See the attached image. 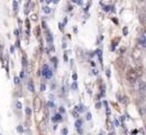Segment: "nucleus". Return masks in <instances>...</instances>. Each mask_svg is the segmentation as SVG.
<instances>
[{
  "mask_svg": "<svg viewBox=\"0 0 146 135\" xmlns=\"http://www.w3.org/2000/svg\"><path fill=\"white\" fill-rule=\"evenodd\" d=\"M142 76V72L139 71V70H137V69H129L127 71V73H126V79H127L129 82H134V81H136L137 79H139V77Z\"/></svg>",
  "mask_w": 146,
  "mask_h": 135,
  "instance_id": "obj_1",
  "label": "nucleus"
},
{
  "mask_svg": "<svg viewBox=\"0 0 146 135\" xmlns=\"http://www.w3.org/2000/svg\"><path fill=\"white\" fill-rule=\"evenodd\" d=\"M145 83L146 82H144L143 80L137 79L136 81L133 82V88H134V90H136V91H141V90L143 89V87L145 86Z\"/></svg>",
  "mask_w": 146,
  "mask_h": 135,
  "instance_id": "obj_2",
  "label": "nucleus"
},
{
  "mask_svg": "<svg viewBox=\"0 0 146 135\" xmlns=\"http://www.w3.org/2000/svg\"><path fill=\"white\" fill-rule=\"evenodd\" d=\"M42 74L46 78V79H51V78H52V76H53V72H52V70L48 68V65H47V64H45V65L43 67Z\"/></svg>",
  "mask_w": 146,
  "mask_h": 135,
  "instance_id": "obj_3",
  "label": "nucleus"
},
{
  "mask_svg": "<svg viewBox=\"0 0 146 135\" xmlns=\"http://www.w3.org/2000/svg\"><path fill=\"white\" fill-rule=\"evenodd\" d=\"M131 57H133V59H134L135 61H138L139 59L142 58V53H141V51H139L138 49H134V51H133V53H131Z\"/></svg>",
  "mask_w": 146,
  "mask_h": 135,
  "instance_id": "obj_4",
  "label": "nucleus"
},
{
  "mask_svg": "<svg viewBox=\"0 0 146 135\" xmlns=\"http://www.w3.org/2000/svg\"><path fill=\"white\" fill-rule=\"evenodd\" d=\"M74 125H75L76 128H81V126H82V120H81V119H76L75 123H74Z\"/></svg>",
  "mask_w": 146,
  "mask_h": 135,
  "instance_id": "obj_5",
  "label": "nucleus"
},
{
  "mask_svg": "<svg viewBox=\"0 0 146 135\" xmlns=\"http://www.w3.org/2000/svg\"><path fill=\"white\" fill-rule=\"evenodd\" d=\"M62 120V116L61 114H56V115L53 117V122H61Z\"/></svg>",
  "mask_w": 146,
  "mask_h": 135,
  "instance_id": "obj_6",
  "label": "nucleus"
},
{
  "mask_svg": "<svg viewBox=\"0 0 146 135\" xmlns=\"http://www.w3.org/2000/svg\"><path fill=\"white\" fill-rule=\"evenodd\" d=\"M96 53H97V55L99 57V60H100V62H101V64H102V55H101V54H102V52H101V50H99V49H98V50L96 51Z\"/></svg>",
  "mask_w": 146,
  "mask_h": 135,
  "instance_id": "obj_7",
  "label": "nucleus"
},
{
  "mask_svg": "<svg viewBox=\"0 0 146 135\" xmlns=\"http://www.w3.org/2000/svg\"><path fill=\"white\" fill-rule=\"evenodd\" d=\"M28 89H29V91H32V92L35 90V89H34V84H33V81H29V82H28Z\"/></svg>",
  "mask_w": 146,
  "mask_h": 135,
  "instance_id": "obj_8",
  "label": "nucleus"
},
{
  "mask_svg": "<svg viewBox=\"0 0 146 135\" xmlns=\"http://www.w3.org/2000/svg\"><path fill=\"white\" fill-rule=\"evenodd\" d=\"M34 104H35V107H36V109H38V107L40 106V101H39V99H38V98H36V99H35Z\"/></svg>",
  "mask_w": 146,
  "mask_h": 135,
  "instance_id": "obj_9",
  "label": "nucleus"
},
{
  "mask_svg": "<svg viewBox=\"0 0 146 135\" xmlns=\"http://www.w3.org/2000/svg\"><path fill=\"white\" fill-rule=\"evenodd\" d=\"M43 11H44L45 14H50V13H51V8L46 6V7H44V8H43Z\"/></svg>",
  "mask_w": 146,
  "mask_h": 135,
  "instance_id": "obj_10",
  "label": "nucleus"
},
{
  "mask_svg": "<svg viewBox=\"0 0 146 135\" xmlns=\"http://www.w3.org/2000/svg\"><path fill=\"white\" fill-rule=\"evenodd\" d=\"M13 6H14V10L17 11L18 10V3H17V1H14L13 2Z\"/></svg>",
  "mask_w": 146,
  "mask_h": 135,
  "instance_id": "obj_11",
  "label": "nucleus"
},
{
  "mask_svg": "<svg viewBox=\"0 0 146 135\" xmlns=\"http://www.w3.org/2000/svg\"><path fill=\"white\" fill-rule=\"evenodd\" d=\"M25 112H26V115H27V116L32 115V110H31V108H28V107H27V108L25 109Z\"/></svg>",
  "mask_w": 146,
  "mask_h": 135,
  "instance_id": "obj_12",
  "label": "nucleus"
},
{
  "mask_svg": "<svg viewBox=\"0 0 146 135\" xmlns=\"http://www.w3.org/2000/svg\"><path fill=\"white\" fill-rule=\"evenodd\" d=\"M16 107H17V109H21L23 108V105H21L20 101H16Z\"/></svg>",
  "mask_w": 146,
  "mask_h": 135,
  "instance_id": "obj_13",
  "label": "nucleus"
},
{
  "mask_svg": "<svg viewBox=\"0 0 146 135\" xmlns=\"http://www.w3.org/2000/svg\"><path fill=\"white\" fill-rule=\"evenodd\" d=\"M23 65H24V67L27 65V60H26V57H25V55L23 57Z\"/></svg>",
  "mask_w": 146,
  "mask_h": 135,
  "instance_id": "obj_14",
  "label": "nucleus"
},
{
  "mask_svg": "<svg viewBox=\"0 0 146 135\" xmlns=\"http://www.w3.org/2000/svg\"><path fill=\"white\" fill-rule=\"evenodd\" d=\"M72 89H73V90H76V89H78V84H76V82H75V81L73 82V84H72Z\"/></svg>",
  "mask_w": 146,
  "mask_h": 135,
  "instance_id": "obj_15",
  "label": "nucleus"
},
{
  "mask_svg": "<svg viewBox=\"0 0 146 135\" xmlns=\"http://www.w3.org/2000/svg\"><path fill=\"white\" fill-rule=\"evenodd\" d=\"M17 131H18L19 133H21V132L24 131V128H23V126H21V125H19L18 127H17Z\"/></svg>",
  "mask_w": 146,
  "mask_h": 135,
  "instance_id": "obj_16",
  "label": "nucleus"
},
{
  "mask_svg": "<svg viewBox=\"0 0 146 135\" xmlns=\"http://www.w3.org/2000/svg\"><path fill=\"white\" fill-rule=\"evenodd\" d=\"M72 114H73V116H74V118H78V117H79V114H78V112H75V110H73Z\"/></svg>",
  "mask_w": 146,
  "mask_h": 135,
  "instance_id": "obj_17",
  "label": "nucleus"
},
{
  "mask_svg": "<svg viewBox=\"0 0 146 135\" xmlns=\"http://www.w3.org/2000/svg\"><path fill=\"white\" fill-rule=\"evenodd\" d=\"M75 109H76L78 112H82V110H83V109H82V106H76Z\"/></svg>",
  "mask_w": 146,
  "mask_h": 135,
  "instance_id": "obj_18",
  "label": "nucleus"
},
{
  "mask_svg": "<svg viewBox=\"0 0 146 135\" xmlns=\"http://www.w3.org/2000/svg\"><path fill=\"white\" fill-rule=\"evenodd\" d=\"M14 80H15V83H16V84H18L19 82H20V79H19L18 77H15V79H14Z\"/></svg>",
  "mask_w": 146,
  "mask_h": 135,
  "instance_id": "obj_19",
  "label": "nucleus"
},
{
  "mask_svg": "<svg viewBox=\"0 0 146 135\" xmlns=\"http://www.w3.org/2000/svg\"><path fill=\"white\" fill-rule=\"evenodd\" d=\"M123 33H124V35H127V33H128L127 27H124V29H123Z\"/></svg>",
  "mask_w": 146,
  "mask_h": 135,
  "instance_id": "obj_20",
  "label": "nucleus"
},
{
  "mask_svg": "<svg viewBox=\"0 0 146 135\" xmlns=\"http://www.w3.org/2000/svg\"><path fill=\"white\" fill-rule=\"evenodd\" d=\"M68 128H63V131H62V133H63V135H68Z\"/></svg>",
  "mask_w": 146,
  "mask_h": 135,
  "instance_id": "obj_21",
  "label": "nucleus"
},
{
  "mask_svg": "<svg viewBox=\"0 0 146 135\" xmlns=\"http://www.w3.org/2000/svg\"><path fill=\"white\" fill-rule=\"evenodd\" d=\"M45 89H46V87H45V84H40V90H42V91H44Z\"/></svg>",
  "mask_w": 146,
  "mask_h": 135,
  "instance_id": "obj_22",
  "label": "nucleus"
},
{
  "mask_svg": "<svg viewBox=\"0 0 146 135\" xmlns=\"http://www.w3.org/2000/svg\"><path fill=\"white\" fill-rule=\"evenodd\" d=\"M47 105H48L50 107H52V108L54 107V104H53V101H48V104H47Z\"/></svg>",
  "mask_w": 146,
  "mask_h": 135,
  "instance_id": "obj_23",
  "label": "nucleus"
},
{
  "mask_svg": "<svg viewBox=\"0 0 146 135\" xmlns=\"http://www.w3.org/2000/svg\"><path fill=\"white\" fill-rule=\"evenodd\" d=\"M32 20L36 21V20H37V16H36V15H32Z\"/></svg>",
  "mask_w": 146,
  "mask_h": 135,
  "instance_id": "obj_24",
  "label": "nucleus"
},
{
  "mask_svg": "<svg viewBox=\"0 0 146 135\" xmlns=\"http://www.w3.org/2000/svg\"><path fill=\"white\" fill-rule=\"evenodd\" d=\"M72 78H73V80H74V81H76V79H78V76H76V73H73Z\"/></svg>",
  "mask_w": 146,
  "mask_h": 135,
  "instance_id": "obj_25",
  "label": "nucleus"
},
{
  "mask_svg": "<svg viewBox=\"0 0 146 135\" xmlns=\"http://www.w3.org/2000/svg\"><path fill=\"white\" fill-rule=\"evenodd\" d=\"M87 119H88V120H90V119H91V114H90V113H88V114H87Z\"/></svg>",
  "mask_w": 146,
  "mask_h": 135,
  "instance_id": "obj_26",
  "label": "nucleus"
},
{
  "mask_svg": "<svg viewBox=\"0 0 146 135\" xmlns=\"http://www.w3.org/2000/svg\"><path fill=\"white\" fill-rule=\"evenodd\" d=\"M62 46H63V49H65V47H66V44H65V39H63V45H62Z\"/></svg>",
  "mask_w": 146,
  "mask_h": 135,
  "instance_id": "obj_27",
  "label": "nucleus"
},
{
  "mask_svg": "<svg viewBox=\"0 0 146 135\" xmlns=\"http://www.w3.org/2000/svg\"><path fill=\"white\" fill-rule=\"evenodd\" d=\"M20 78H25V73H24V71H21V72H20Z\"/></svg>",
  "mask_w": 146,
  "mask_h": 135,
  "instance_id": "obj_28",
  "label": "nucleus"
},
{
  "mask_svg": "<svg viewBox=\"0 0 146 135\" xmlns=\"http://www.w3.org/2000/svg\"><path fill=\"white\" fill-rule=\"evenodd\" d=\"M64 61H65V62L68 61V55H66V53H64Z\"/></svg>",
  "mask_w": 146,
  "mask_h": 135,
  "instance_id": "obj_29",
  "label": "nucleus"
},
{
  "mask_svg": "<svg viewBox=\"0 0 146 135\" xmlns=\"http://www.w3.org/2000/svg\"><path fill=\"white\" fill-rule=\"evenodd\" d=\"M96 107H97V108H100V107H101V104H100V102H98V104L96 105Z\"/></svg>",
  "mask_w": 146,
  "mask_h": 135,
  "instance_id": "obj_30",
  "label": "nucleus"
},
{
  "mask_svg": "<svg viewBox=\"0 0 146 135\" xmlns=\"http://www.w3.org/2000/svg\"><path fill=\"white\" fill-rule=\"evenodd\" d=\"M60 113H64V108H63V107L60 108Z\"/></svg>",
  "mask_w": 146,
  "mask_h": 135,
  "instance_id": "obj_31",
  "label": "nucleus"
},
{
  "mask_svg": "<svg viewBox=\"0 0 146 135\" xmlns=\"http://www.w3.org/2000/svg\"><path fill=\"white\" fill-rule=\"evenodd\" d=\"M115 125H116V126H119V122H118V120H115Z\"/></svg>",
  "mask_w": 146,
  "mask_h": 135,
  "instance_id": "obj_32",
  "label": "nucleus"
},
{
  "mask_svg": "<svg viewBox=\"0 0 146 135\" xmlns=\"http://www.w3.org/2000/svg\"><path fill=\"white\" fill-rule=\"evenodd\" d=\"M107 77L110 78V71L109 70H107Z\"/></svg>",
  "mask_w": 146,
  "mask_h": 135,
  "instance_id": "obj_33",
  "label": "nucleus"
},
{
  "mask_svg": "<svg viewBox=\"0 0 146 135\" xmlns=\"http://www.w3.org/2000/svg\"><path fill=\"white\" fill-rule=\"evenodd\" d=\"M60 29L63 31V24H60Z\"/></svg>",
  "mask_w": 146,
  "mask_h": 135,
  "instance_id": "obj_34",
  "label": "nucleus"
},
{
  "mask_svg": "<svg viewBox=\"0 0 146 135\" xmlns=\"http://www.w3.org/2000/svg\"><path fill=\"white\" fill-rule=\"evenodd\" d=\"M14 33H15V35H17V36H18L19 32H18V31H17V29H16V31H15V32H14Z\"/></svg>",
  "mask_w": 146,
  "mask_h": 135,
  "instance_id": "obj_35",
  "label": "nucleus"
},
{
  "mask_svg": "<svg viewBox=\"0 0 146 135\" xmlns=\"http://www.w3.org/2000/svg\"><path fill=\"white\" fill-rule=\"evenodd\" d=\"M91 65H92V67H93V68H94V67H96V63H94V62H93V61H92V62H91Z\"/></svg>",
  "mask_w": 146,
  "mask_h": 135,
  "instance_id": "obj_36",
  "label": "nucleus"
},
{
  "mask_svg": "<svg viewBox=\"0 0 146 135\" xmlns=\"http://www.w3.org/2000/svg\"><path fill=\"white\" fill-rule=\"evenodd\" d=\"M10 51H11V52H14V51H15V47H14V46H11V49H10Z\"/></svg>",
  "mask_w": 146,
  "mask_h": 135,
  "instance_id": "obj_37",
  "label": "nucleus"
},
{
  "mask_svg": "<svg viewBox=\"0 0 146 135\" xmlns=\"http://www.w3.org/2000/svg\"><path fill=\"white\" fill-rule=\"evenodd\" d=\"M93 73L97 76V74H98V71H97V70H93Z\"/></svg>",
  "mask_w": 146,
  "mask_h": 135,
  "instance_id": "obj_38",
  "label": "nucleus"
},
{
  "mask_svg": "<svg viewBox=\"0 0 146 135\" xmlns=\"http://www.w3.org/2000/svg\"><path fill=\"white\" fill-rule=\"evenodd\" d=\"M109 135H115V133H113V132H110Z\"/></svg>",
  "mask_w": 146,
  "mask_h": 135,
  "instance_id": "obj_39",
  "label": "nucleus"
},
{
  "mask_svg": "<svg viewBox=\"0 0 146 135\" xmlns=\"http://www.w3.org/2000/svg\"><path fill=\"white\" fill-rule=\"evenodd\" d=\"M138 1H141V2H145L146 0H138Z\"/></svg>",
  "mask_w": 146,
  "mask_h": 135,
  "instance_id": "obj_40",
  "label": "nucleus"
},
{
  "mask_svg": "<svg viewBox=\"0 0 146 135\" xmlns=\"http://www.w3.org/2000/svg\"><path fill=\"white\" fill-rule=\"evenodd\" d=\"M54 2L55 3H57V2H58V0H54Z\"/></svg>",
  "mask_w": 146,
  "mask_h": 135,
  "instance_id": "obj_41",
  "label": "nucleus"
},
{
  "mask_svg": "<svg viewBox=\"0 0 146 135\" xmlns=\"http://www.w3.org/2000/svg\"><path fill=\"white\" fill-rule=\"evenodd\" d=\"M39 1H40V2H43V1H44V0H39Z\"/></svg>",
  "mask_w": 146,
  "mask_h": 135,
  "instance_id": "obj_42",
  "label": "nucleus"
}]
</instances>
